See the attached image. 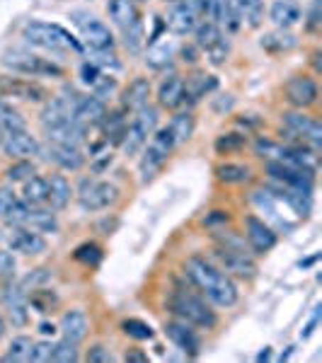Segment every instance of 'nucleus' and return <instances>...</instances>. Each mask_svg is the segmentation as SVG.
Returning <instances> with one entry per match:
<instances>
[{
	"label": "nucleus",
	"mask_w": 322,
	"mask_h": 363,
	"mask_svg": "<svg viewBox=\"0 0 322 363\" xmlns=\"http://www.w3.org/2000/svg\"><path fill=\"white\" fill-rule=\"evenodd\" d=\"M187 277L191 279V284L209 298L213 306L218 308H233L238 303V286L221 267H216L213 262H209L206 257H189L184 264Z\"/></svg>",
	"instance_id": "nucleus-1"
},
{
	"label": "nucleus",
	"mask_w": 322,
	"mask_h": 363,
	"mask_svg": "<svg viewBox=\"0 0 322 363\" xmlns=\"http://www.w3.org/2000/svg\"><path fill=\"white\" fill-rule=\"evenodd\" d=\"M201 22V13H199L196 0H177L165 15V27L172 34H189L194 32Z\"/></svg>",
	"instance_id": "nucleus-11"
},
{
	"label": "nucleus",
	"mask_w": 322,
	"mask_h": 363,
	"mask_svg": "<svg viewBox=\"0 0 322 363\" xmlns=\"http://www.w3.org/2000/svg\"><path fill=\"white\" fill-rule=\"evenodd\" d=\"M80 206L85 211H102L119 199V189L109 182H90L85 179L83 186H80Z\"/></svg>",
	"instance_id": "nucleus-13"
},
{
	"label": "nucleus",
	"mask_w": 322,
	"mask_h": 363,
	"mask_svg": "<svg viewBox=\"0 0 322 363\" xmlns=\"http://www.w3.org/2000/svg\"><path fill=\"white\" fill-rule=\"evenodd\" d=\"M252 169L248 165H240V162H223V165L216 167V177L226 184H243V182L250 179Z\"/></svg>",
	"instance_id": "nucleus-37"
},
{
	"label": "nucleus",
	"mask_w": 322,
	"mask_h": 363,
	"mask_svg": "<svg viewBox=\"0 0 322 363\" xmlns=\"http://www.w3.org/2000/svg\"><path fill=\"white\" fill-rule=\"evenodd\" d=\"M3 150L5 155L15 157V160H27L29 155H37L39 150V143L34 136H29V133L25 131V128H17V131H8L3 136Z\"/></svg>",
	"instance_id": "nucleus-17"
},
{
	"label": "nucleus",
	"mask_w": 322,
	"mask_h": 363,
	"mask_svg": "<svg viewBox=\"0 0 322 363\" xmlns=\"http://www.w3.org/2000/svg\"><path fill=\"white\" fill-rule=\"evenodd\" d=\"M49 279H51L49 269H37V272H32L25 281H22V286H25V289H27V286H32V289H34V286L44 284V281H49Z\"/></svg>",
	"instance_id": "nucleus-53"
},
{
	"label": "nucleus",
	"mask_w": 322,
	"mask_h": 363,
	"mask_svg": "<svg viewBox=\"0 0 322 363\" xmlns=\"http://www.w3.org/2000/svg\"><path fill=\"white\" fill-rule=\"evenodd\" d=\"M167 306L182 322H187V325H194V327H201V330H213L216 322H218L216 320L213 310H211L199 296L189 294V291L177 289L172 294V298L167 301Z\"/></svg>",
	"instance_id": "nucleus-3"
},
{
	"label": "nucleus",
	"mask_w": 322,
	"mask_h": 363,
	"mask_svg": "<svg viewBox=\"0 0 322 363\" xmlns=\"http://www.w3.org/2000/svg\"><path fill=\"white\" fill-rule=\"evenodd\" d=\"M22 39L32 46H39V49L46 51H83V44L68 32L61 25H51V22H39L32 20L22 27Z\"/></svg>",
	"instance_id": "nucleus-2"
},
{
	"label": "nucleus",
	"mask_w": 322,
	"mask_h": 363,
	"mask_svg": "<svg viewBox=\"0 0 322 363\" xmlns=\"http://www.w3.org/2000/svg\"><path fill=\"white\" fill-rule=\"evenodd\" d=\"M318 97H320L318 83H315L310 75H294V78L286 83V99L298 109L313 107V104L318 102Z\"/></svg>",
	"instance_id": "nucleus-15"
},
{
	"label": "nucleus",
	"mask_w": 322,
	"mask_h": 363,
	"mask_svg": "<svg viewBox=\"0 0 322 363\" xmlns=\"http://www.w3.org/2000/svg\"><path fill=\"white\" fill-rule=\"evenodd\" d=\"M165 335L170 342L174 344L179 351H184L187 356H191V359H196L199 351H201V339L196 337V332L191 330L187 322H167L165 325Z\"/></svg>",
	"instance_id": "nucleus-19"
},
{
	"label": "nucleus",
	"mask_w": 322,
	"mask_h": 363,
	"mask_svg": "<svg viewBox=\"0 0 322 363\" xmlns=\"http://www.w3.org/2000/svg\"><path fill=\"white\" fill-rule=\"evenodd\" d=\"M0 128H5V131L25 128V119H22V114L10 107L8 102H3V99H0Z\"/></svg>",
	"instance_id": "nucleus-43"
},
{
	"label": "nucleus",
	"mask_w": 322,
	"mask_h": 363,
	"mask_svg": "<svg viewBox=\"0 0 322 363\" xmlns=\"http://www.w3.org/2000/svg\"><path fill=\"white\" fill-rule=\"evenodd\" d=\"M22 201L29 203V206H44V203H49V182L44 177H34V174L25 179Z\"/></svg>",
	"instance_id": "nucleus-33"
},
{
	"label": "nucleus",
	"mask_w": 322,
	"mask_h": 363,
	"mask_svg": "<svg viewBox=\"0 0 322 363\" xmlns=\"http://www.w3.org/2000/svg\"><path fill=\"white\" fill-rule=\"evenodd\" d=\"M157 121H160V112L155 107L145 104V107L138 109L131 124H126L124 136H121V148H124L126 155L140 153V148L148 143V136H153V131L157 128Z\"/></svg>",
	"instance_id": "nucleus-5"
},
{
	"label": "nucleus",
	"mask_w": 322,
	"mask_h": 363,
	"mask_svg": "<svg viewBox=\"0 0 322 363\" xmlns=\"http://www.w3.org/2000/svg\"><path fill=\"white\" fill-rule=\"evenodd\" d=\"M15 269H17V262L10 252H0V279H10L15 277Z\"/></svg>",
	"instance_id": "nucleus-51"
},
{
	"label": "nucleus",
	"mask_w": 322,
	"mask_h": 363,
	"mask_svg": "<svg viewBox=\"0 0 322 363\" xmlns=\"http://www.w3.org/2000/svg\"><path fill=\"white\" fill-rule=\"evenodd\" d=\"M3 335H5V320L0 318V339H3Z\"/></svg>",
	"instance_id": "nucleus-57"
},
{
	"label": "nucleus",
	"mask_w": 322,
	"mask_h": 363,
	"mask_svg": "<svg viewBox=\"0 0 322 363\" xmlns=\"http://www.w3.org/2000/svg\"><path fill=\"white\" fill-rule=\"evenodd\" d=\"M157 104L165 109H177L184 104V78L170 75L157 87Z\"/></svg>",
	"instance_id": "nucleus-28"
},
{
	"label": "nucleus",
	"mask_w": 322,
	"mask_h": 363,
	"mask_svg": "<svg viewBox=\"0 0 322 363\" xmlns=\"http://www.w3.org/2000/svg\"><path fill=\"white\" fill-rule=\"evenodd\" d=\"M73 97L68 95H61V97H49V102H46V107L42 109V124L44 128L46 126H56L61 124V121H68L73 119Z\"/></svg>",
	"instance_id": "nucleus-24"
},
{
	"label": "nucleus",
	"mask_w": 322,
	"mask_h": 363,
	"mask_svg": "<svg viewBox=\"0 0 322 363\" xmlns=\"http://www.w3.org/2000/svg\"><path fill=\"white\" fill-rule=\"evenodd\" d=\"M75 17H78L75 25L80 27L83 42L90 46V51H112L114 37L102 20H97V17H92V15H83V13H75Z\"/></svg>",
	"instance_id": "nucleus-12"
},
{
	"label": "nucleus",
	"mask_w": 322,
	"mask_h": 363,
	"mask_svg": "<svg viewBox=\"0 0 322 363\" xmlns=\"http://www.w3.org/2000/svg\"><path fill=\"white\" fill-rule=\"evenodd\" d=\"M196 46H182V56H184V61H189V63H194L196 61Z\"/></svg>",
	"instance_id": "nucleus-55"
},
{
	"label": "nucleus",
	"mask_w": 322,
	"mask_h": 363,
	"mask_svg": "<svg viewBox=\"0 0 322 363\" xmlns=\"http://www.w3.org/2000/svg\"><path fill=\"white\" fill-rule=\"evenodd\" d=\"M80 80H83V83L92 90V95L99 99L112 95L116 90V80L109 78L107 73H102L95 63H83V66H80Z\"/></svg>",
	"instance_id": "nucleus-22"
},
{
	"label": "nucleus",
	"mask_w": 322,
	"mask_h": 363,
	"mask_svg": "<svg viewBox=\"0 0 322 363\" xmlns=\"http://www.w3.org/2000/svg\"><path fill=\"white\" fill-rule=\"evenodd\" d=\"M124 37H126V49L138 51L140 44H143V29H140V22H138V25L124 29Z\"/></svg>",
	"instance_id": "nucleus-50"
},
{
	"label": "nucleus",
	"mask_w": 322,
	"mask_h": 363,
	"mask_svg": "<svg viewBox=\"0 0 322 363\" xmlns=\"http://www.w3.org/2000/svg\"><path fill=\"white\" fill-rule=\"evenodd\" d=\"M95 66H104V68H112V70H119L121 63L116 61V56L112 51H92V61Z\"/></svg>",
	"instance_id": "nucleus-49"
},
{
	"label": "nucleus",
	"mask_w": 322,
	"mask_h": 363,
	"mask_svg": "<svg viewBox=\"0 0 322 363\" xmlns=\"http://www.w3.org/2000/svg\"><path fill=\"white\" fill-rule=\"evenodd\" d=\"M17 201H20V199H17L15 191L8 189V186H3V189H0V218H3V216L8 213Z\"/></svg>",
	"instance_id": "nucleus-52"
},
{
	"label": "nucleus",
	"mask_w": 322,
	"mask_h": 363,
	"mask_svg": "<svg viewBox=\"0 0 322 363\" xmlns=\"http://www.w3.org/2000/svg\"><path fill=\"white\" fill-rule=\"evenodd\" d=\"M281 121H284L286 131L296 136L303 145H308L310 150H318L322 145V126L318 119L303 112H286L281 114Z\"/></svg>",
	"instance_id": "nucleus-9"
},
{
	"label": "nucleus",
	"mask_w": 322,
	"mask_h": 363,
	"mask_svg": "<svg viewBox=\"0 0 322 363\" xmlns=\"http://www.w3.org/2000/svg\"><path fill=\"white\" fill-rule=\"evenodd\" d=\"M124 361H128V363H148V356L140 354V351H136V349H128Z\"/></svg>",
	"instance_id": "nucleus-54"
},
{
	"label": "nucleus",
	"mask_w": 322,
	"mask_h": 363,
	"mask_svg": "<svg viewBox=\"0 0 322 363\" xmlns=\"http://www.w3.org/2000/svg\"><path fill=\"white\" fill-rule=\"evenodd\" d=\"M75 259L83 262V264L95 267V264H99V259H102V250H99L95 242H85L75 250Z\"/></svg>",
	"instance_id": "nucleus-45"
},
{
	"label": "nucleus",
	"mask_w": 322,
	"mask_h": 363,
	"mask_svg": "<svg viewBox=\"0 0 322 363\" xmlns=\"http://www.w3.org/2000/svg\"><path fill=\"white\" fill-rule=\"evenodd\" d=\"M121 330H124L126 337L131 339H138V342H145V339H153V327L143 320H136V318H128L121 322Z\"/></svg>",
	"instance_id": "nucleus-42"
},
{
	"label": "nucleus",
	"mask_w": 322,
	"mask_h": 363,
	"mask_svg": "<svg viewBox=\"0 0 322 363\" xmlns=\"http://www.w3.org/2000/svg\"><path fill=\"white\" fill-rule=\"evenodd\" d=\"M296 44H298V39L294 37V34L284 32V29L267 34V37L262 39V49H267L269 54H284V51H291V49H294Z\"/></svg>",
	"instance_id": "nucleus-38"
},
{
	"label": "nucleus",
	"mask_w": 322,
	"mask_h": 363,
	"mask_svg": "<svg viewBox=\"0 0 322 363\" xmlns=\"http://www.w3.org/2000/svg\"><path fill=\"white\" fill-rule=\"evenodd\" d=\"M39 332H42V335H54L56 327L49 325V322H42V325H39Z\"/></svg>",
	"instance_id": "nucleus-56"
},
{
	"label": "nucleus",
	"mask_w": 322,
	"mask_h": 363,
	"mask_svg": "<svg viewBox=\"0 0 322 363\" xmlns=\"http://www.w3.org/2000/svg\"><path fill=\"white\" fill-rule=\"evenodd\" d=\"M174 148V138L170 133V128H155L153 136H150V143L145 148L143 157H140V179L150 182L155 179V174L160 172L162 165L167 162L170 153Z\"/></svg>",
	"instance_id": "nucleus-6"
},
{
	"label": "nucleus",
	"mask_w": 322,
	"mask_h": 363,
	"mask_svg": "<svg viewBox=\"0 0 322 363\" xmlns=\"http://www.w3.org/2000/svg\"><path fill=\"white\" fill-rule=\"evenodd\" d=\"M8 245L13 252H20V255H42L46 252V240L42 238V233L29 230V228H15L8 238Z\"/></svg>",
	"instance_id": "nucleus-21"
},
{
	"label": "nucleus",
	"mask_w": 322,
	"mask_h": 363,
	"mask_svg": "<svg viewBox=\"0 0 322 363\" xmlns=\"http://www.w3.org/2000/svg\"><path fill=\"white\" fill-rule=\"evenodd\" d=\"M34 174V165L29 160H17L13 167L5 169V177H8V182H25Z\"/></svg>",
	"instance_id": "nucleus-46"
},
{
	"label": "nucleus",
	"mask_w": 322,
	"mask_h": 363,
	"mask_svg": "<svg viewBox=\"0 0 322 363\" xmlns=\"http://www.w3.org/2000/svg\"><path fill=\"white\" fill-rule=\"evenodd\" d=\"M216 87H218V80H216L213 75L204 73V70H196V73L187 75V80H184V102H199V99L211 95Z\"/></svg>",
	"instance_id": "nucleus-25"
},
{
	"label": "nucleus",
	"mask_w": 322,
	"mask_h": 363,
	"mask_svg": "<svg viewBox=\"0 0 322 363\" xmlns=\"http://www.w3.org/2000/svg\"><path fill=\"white\" fill-rule=\"evenodd\" d=\"M233 5L238 10L240 22H248L250 27L262 25V20H265V5H262V0H233Z\"/></svg>",
	"instance_id": "nucleus-36"
},
{
	"label": "nucleus",
	"mask_w": 322,
	"mask_h": 363,
	"mask_svg": "<svg viewBox=\"0 0 322 363\" xmlns=\"http://www.w3.org/2000/svg\"><path fill=\"white\" fill-rule=\"evenodd\" d=\"M245 235H248V242L257 255H265L277 245V233L272 230V225L265 223L257 216H248L245 218Z\"/></svg>",
	"instance_id": "nucleus-16"
},
{
	"label": "nucleus",
	"mask_w": 322,
	"mask_h": 363,
	"mask_svg": "<svg viewBox=\"0 0 322 363\" xmlns=\"http://www.w3.org/2000/svg\"><path fill=\"white\" fill-rule=\"evenodd\" d=\"M301 5L294 0H274L269 8V20L274 22L279 29H289L301 22Z\"/></svg>",
	"instance_id": "nucleus-31"
},
{
	"label": "nucleus",
	"mask_w": 322,
	"mask_h": 363,
	"mask_svg": "<svg viewBox=\"0 0 322 363\" xmlns=\"http://www.w3.org/2000/svg\"><path fill=\"white\" fill-rule=\"evenodd\" d=\"M267 172L272 174V177L277 179V182H281L284 186H294V189L308 191V194L313 191L315 172H310V169L284 165V162H279V160H269L267 162Z\"/></svg>",
	"instance_id": "nucleus-14"
},
{
	"label": "nucleus",
	"mask_w": 322,
	"mask_h": 363,
	"mask_svg": "<svg viewBox=\"0 0 322 363\" xmlns=\"http://www.w3.org/2000/svg\"><path fill=\"white\" fill-rule=\"evenodd\" d=\"M46 182H49V203L56 211L66 208L70 201V191H73L68 184V179L63 177V174H51Z\"/></svg>",
	"instance_id": "nucleus-34"
},
{
	"label": "nucleus",
	"mask_w": 322,
	"mask_h": 363,
	"mask_svg": "<svg viewBox=\"0 0 322 363\" xmlns=\"http://www.w3.org/2000/svg\"><path fill=\"white\" fill-rule=\"evenodd\" d=\"M46 138L51 143H63V145H80L85 140V126L78 124L75 119L61 121L56 126H46Z\"/></svg>",
	"instance_id": "nucleus-23"
},
{
	"label": "nucleus",
	"mask_w": 322,
	"mask_h": 363,
	"mask_svg": "<svg viewBox=\"0 0 322 363\" xmlns=\"http://www.w3.org/2000/svg\"><path fill=\"white\" fill-rule=\"evenodd\" d=\"M3 63L8 68H13V73H22V75H32V78H61L63 68L58 63L49 61V58L27 54V51H8L3 56Z\"/></svg>",
	"instance_id": "nucleus-7"
},
{
	"label": "nucleus",
	"mask_w": 322,
	"mask_h": 363,
	"mask_svg": "<svg viewBox=\"0 0 322 363\" xmlns=\"http://www.w3.org/2000/svg\"><path fill=\"white\" fill-rule=\"evenodd\" d=\"M104 116H107V107H104V102L95 95H75L73 99V119L78 121V124H102Z\"/></svg>",
	"instance_id": "nucleus-18"
},
{
	"label": "nucleus",
	"mask_w": 322,
	"mask_h": 363,
	"mask_svg": "<svg viewBox=\"0 0 322 363\" xmlns=\"http://www.w3.org/2000/svg\"><path fill=\"white\" fill-rule=\"evenodd\" d=\"M0 140H3V133H0Z\"/></svg>",
	"instance_id": "nucleus-58"
},
{
	"label": "nucleus",
	"mask_w": 322,
	"mask_h": 363,
	"mask_svg": "<svg viewBox=\"0 0 322 363\" xmlns=\"http://www.w3.org/2000/svg\"><path fill=\"white\" fill-rule=\"evenodd\" d=\"M32 339L25 337V335H20V337H15L13 342H10V347H8V354L3 356V361L5 363H10V361H29V351H32Z\"/></svg>",
	"instance_id": "nucleus-41"
},
{
	"label": "nucleus",
	"mask_w": 322,
	"mask_h": 363,
	"mask_svg": "<svg viewBox=\"0 0 322 363\" xmlns=\"http://www.w3.org/2000/svg\"><path fill=\"white\" fill-rule=\"evenodd\" d=\"M150 97V80L148 78H136L128 83V87L121 92V107L128 112H138L140 107L148 104Z\"/></svg>",
	"instance_id": "nucleus-32"
},
{
	"label": "nucleus",
	"mask_w": 322,
	"mask_h": 363,
	"mask_svg": "<svg viewBox=\"0 0 322 363\" xmlns=\"http://www.w3.org/2000/svg\"><path fill=\"white\" fill-rule=\"evenodd\" d=\"M46 157H49L51 162H56L61 169H80L85 162V157L78 150V145L51 143V140H49V148H46Z\"/></svg>",
	"instance_id": "nucleus-26"
},
{
	"label": "nucleus",
	"mask_w": 322,
	"mask_h": 363,
	"mask_svg": "<svg viewBox=\"0 0 322 363\" xmlns=\"http://www.w3.org/2000/svg\"><path fill=\"white\" fill-rule=\"evenodd\" d=\"M78 344H73V342H68V339H61V342H56L54 344V356H51V361H56V363H75L80 359L78 356Z\"/></svg>",
	"instance_id": "nucleus-44"
},
{
	"label": "nucleus",
	"mask_w": 322,
	"mask_h": 363,
	"mask_svg": "<svg viewBox=\"0 0 322 363\" xmlns=\"http://www.w3.org/2000/svg\"><path fill=\"white\" fill-rule=\"evenodd\" d=\"M107 13H109V20L121 29H128V27H133L140 22L136 0H109Z\"/></svg>",
	"instance_id": "nucleus-27"
},
{
	"label": "nucleus",
	"mask_w": 322,
	"mask_h": 363,
	"mask_svg": "<svg viewBox=\"0 0 322 363\" xmlns=\"http://www.w3.org/2000/svg\"><path fill=\"white\" fill-rule=\"evenodd\" d=\"M0 97H13L22 99V102H44L51 95L44 85L34 83V80L17 78V75H0Z\"/></svg>",
	"instance_id": "nucleus-10"
},
{
	"label": "nucleus",
	"mask_w": 322,
	"mask_h": 363,
	"mask_svg": "<svg viewBox=\"0 0 322 363\" xmlns=\"http://www.w3.org/2000/svg\"><path fill=\"white\" fill-rule=\"evenodd\" d=\"M248 145V138L243 133H223L216 138V153L218 155H233Z\"/></svg>",
	"instance_id": "nucleus-40"
},
{
	"label": "nucleus",
	"mask_w": 322,
	"mask_h": 363,
	"mask_svg": "<svg viewBox=\"0 0 322 363\" xmlns=\"http://www.w3.org/2000/svg\"><path fill=\"white\" fill-rule=\"evenodd\" d=\"M20 228H29V230H37V233H56L58 230V218L56 213L46 211L42 206H29L22 216V225Z\"/></svg>",
	"instance_id": "nucleus-29"
},
{
	"label": "nucleus",
	"mask_w": 322,
	"mask_h": 363,
	"mask_svg": "<svg viewBox=\"0 0 322 363\" xmlns=\"http://www.w3.org/2000/svg\"><path fill=\"white\" fill-rule=\"evenodd\" d=\"M3 303H5V310H8V318L13 322L15 327H25L29 315H27V306H29V298H27V291L25 286H8L3 291Z\"/></svg>",
	"instance_id": "nucleus-20"
},
{
	"label": "nucleus",
	"mask_w": 322,
	"mask_h": 363,
	"mask_svg": "<svg viewBox=\"0 0 322 363\" xmlns=\"http://www.w3.org/2000/svg\"><path fill=\"white\" fill-rule=\"evenodd\" d=\"M194 126H196V121H194V114L191 112L174 114L172 121H170V126H167L170 133H172V138H174V145L187 143V140L191 138V133H194Z\"/></svg>",
	"instance_id": "nucleus-35"
},
{
	"label": "nucleus",
	"mask_w": 322,
	"mask_h": 363,
	"mask_svg": "<svg viewBox=\"0 0 322 363\" xmlns=\"http://www.w3.org/2000/svg\"><path fill=\"white\" fill-rule=\"evenodd\" d=\"M172 56H174V46L170 42H165V44L153 42V44H150V49H148V54H145V63H148L150 68L160 70V68L170 66Z\"/></svg>",
	"instance_id": "nucleus-39"
},
{
	"label": "nucleus",
	"mask_w": 322,
	"mask_h": 363,
	"mask_svg": "<svg viewBox=\"0 0 322 363\" xmlns=\"http://www.w3.org/2000/svg\"><path fill=\"white\" fill-rule=\"evenodd\" d=\"M87 330H90V322H87V315L83 310H68L61 318V335L68 342L80 344L87 337Z\"/></svg>",
	"instance_id": "nucleus-30"
},
{
	"label": "nucleus",
	"mask_w": 322,
	"mask_h": 363,
	"mask_svg": "<svg viewBox=\"0 0 322 363\" xmlns=\"http://www.w3.org/2000/svg\"><path fill=\"white\" fill-rule=\"evenodd\" d=\"M54 356V342H34L32 351H29V361L34 363H51Z\"/></svg>",
	"instance_id": "nucleus-47"
},
{
	"label": "nucleus",
	"mask_w": 322,
	"mask_h": 363,
	"mask_svg": "<svg viewBox=\"0 0 322 363\" xmlns=\"http://www.w3.org/2000/svg\"><path fill=\"white\" fill-rule=\"evenodd\" d=\"M213 257L218 259V264L226 274H235L240 279H252L257 274L255 259L245 252V245L240 242V240L223 238L218 245H216Z\"/></svg>",
	"instance_id": "nucleus-4"
},
{
	"label": "nucleus",
	"mask_w": 322,
	"mask_h": 363,
	"mask_svg": "<svg viewBox=\"0 0 322 363\" xmlns=\"http://www.w3.org/2000/svg\"><path fill=\"white\" fill-rule=\"evenodd\" d=\"M85 359L90 363H112L114 356H112V351L104 347V344H95V347H90Z\"/></svg>",
	"instance_id": "nucleus-48"
},
{
	"label": "nucleus",
	"mask_w": 322,
	"mask_h": 363,
	"mask_svg": "<svg viewBox=\"0 0 322 363\" xmlns=\"http://www.w3.org/2000/svg\"><path fill=\"white\" fill-rule=\"evenodd\" d=\"M194 32H196V42H194L196 49L204 51L213 66H223L228 58V42H226L223 32H221V27L216 25V22L204 20V22H199V27Z\"/></svg>",
	"instance_id": "nucleus-8"
}]
</instances>
